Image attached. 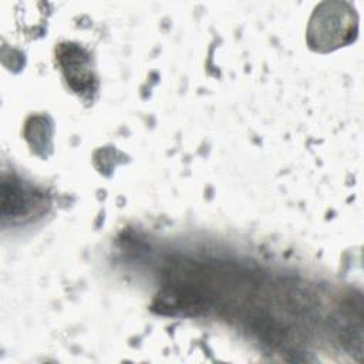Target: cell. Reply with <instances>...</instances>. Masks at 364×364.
<instances>
[{
  "instance_id": "cell-1",
  "label": "cell",
  "mask_w": 364,
  "mask_h": 364,
  "mask_svg": "<svg viewBox=\"0 0 364 364\" xmlns=\"http://www.w3.org/2000/svg\"><path fill=\"white\" fill-rule=\"evenodd\" d=\"M34 205L33 193L28 192L20 182L3 181L1 185V212L3 216L18 218L26 215Z\"/></svg>"
}]
</instances>
